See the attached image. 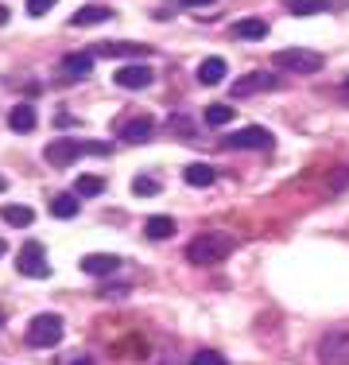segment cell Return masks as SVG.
Returning a JSON list of instances; mask_svg holds the SVG:
<instances>
[{
    "instance_id": "6da1fadb",
    "label": "cell",
    "mask_w": 349,
    "mask_h": 365,
    "mask_svg": "<svg viewBox=\"0 0 349 365\" xmlns=\"http://www.w3.org/2000/svg\"><path fill=\"white\" fill-rule=\"evenodd\" d=\"M233 245H237V241H233L229 233L209 230V233H202V237H194L187 245V260L190 264H222V260L233 253Z\"/></svg>"
},
{
    "instance_id": "7a4b0ae2",
    "label": "cell",
    "mask_w": 349,
    "mask_h": 365,
    "mask_svg": "<svg viewBox=\"0 0 349 365\" xmlns=\"http://www.w3.org/2000/svg\"><path fill=\"white\" fill-rule=\"evenodd\" d=\"M272 66L276 71H287V74H318L322 55L318 51H307V47H283L272 55Z\"/></svg>"
},
{
    "instance_id": "3957f363",
    "label": "cell",
    "mask_w": 349,
    "mask_h": 365,
    "mask_svg": "<svg viewBox=\"0 0 349 365\" xmlns=\"http://www.w3.org/2000/svg\"><path fill=\"white\" fill-rule=\"evenodd\" d=\"M63 342V319L58 315H35L28 323V346H39V350H51V346Z\"/></svg>"
},
{
    "instance_id": "277c9868",
    "label": "cell",
    "mask_w": 349,
    "mask_h": 365,
    "mask_svg": "<svg viewBox=\"0 0 349 365\" xmlns=\"http://www.w3.org/2000/svg\"><path fill=\"white\" fill-rule=\"evenodd\" d=\"M318 361L322 365H349V327L330 330L318 338Z\"/></svg>"
},
{
    "instance_id": "5b68a950",
    "label": "cell",
    "mask_w": 349,
    "mask_h": 365,
    "mask_svg": "<svg viewBox=\"0 0 349 365\" xmlns=\"http://www.w3.org/2000/svg\"><path fill=\"white\" fill-rule=\"evenodd\" d=\"M16 268H20V276H28V280H47V276H51V260H47V253H43L39 241H28V245L20 249Z\"/></svg>"
},
{
    "instance_id": "8992f818",
    "label": "cell",
    "mask_w": 349,
    "mask_h": 365,
    "mask_svg": "<svg viewBox=\"0 0 349 365\" xmlns=\"http://www.w3.org/2000/svg\"><path fill=\"white\" fill-rule=\"evenodd\" d=\"M82 152H85L82 140H74V136H58V140H51L47 148H43V160H47L51 168H66V163H74Z\"/></svg>"
},
{
    "instance_id": "52a82bcc",
    "label": "cell",
    "mask_w": 349,
    "mask_h": 365,
    "mask_svg": "<svg viewBox=\"0 0 349 365\" xmlns=\"http://www.w3.org/2000/svg\"><path fill=\"white\" fill-rule=\"evenodd\" d=\"M276 86H279L276 74L256 71V74H244V78L233 82V98H249V93H260V90H276Z\"/></svg>"
},
{
    "instance_id": "ba28073f",
    "label": "cell",
    "mask_w": 349,
    "mask_h": 365,
    "mask_svg": "<svg viewBox=\"0 0 349 365\" xmlns=\"http://www.w3.org/2000/svg\"><path fill=\"white\" fill-rule=\"evenodd\" d=\"M113 82H117L120 90H144V86H152V71H147L144 63H128L113 74Z\"/></svg>"
},
{
    "instance_id": "9c48e42d",
    "label": "cell",
    "mask_w": 349,
    "mask_h": 365,
    "mask_svg": "<svg viewBox=\"0 0 349 365\" xmlns=\"http://www.w3.org/2000/svg\"><path fill=\"white\" fill-rule=\"evenodd\" d=\"M225 144L229 148H272V133L260 128V125H249V128H237Z\"/></svg>"
},
{
    "instance_id": "30bf717a",
    "label": "cell",
    "mask_w": 349,
    "mask_h": 365,
    "mask_svg": "<svg viewBox=\"0 0 349 365\" xmlns=\"http://www.w3.org/2000/svg\"><path fill=\"white\" fill-rule=\"evenodd\" d=\"M78 264H82L85 276H113L120 268V257H113V253H90V257L78 260Z\"/></svg>"
},
{
    "instance_id": "8fae6325",
    "label": "cell",
    "mask_w": 349,
    "mask_h": 365,
    "mask_svg": "<svg viewBox=\"0 0 349 365\" xmlns=\"http://www.w3.org/2000/svg\"><path fill=\"white\" fill-rule=\"evenodd\" d=\"M113 16V8H105V4H85V8H78L74 16H70V28H93V24H105Z\"/></svg>"
},
{
    "instance_id": "7c38bea8",
    "label": "cell",
    "mask_w": 349,
    "mask_h": 365,
    "mask_svg": "<svg viewBox=\"0 0 349 365\" xmlns=\"http://www.w3.org/2000/svg\"><path fill=\"white\" fill-rule=\"evenodd\" d=\"M98 51L109 58H147L152 55V47H144V43H101Z\"/></svg>"
},
{
    "instance_id": "4fadbf2b",
    "label": "cell",
    "mask_w": 349,
    "mask_h": 365,
    "mask_svg": "<svg viewBox=\"0 0 349 365\" xmlns=\"http://www.w3.org/2000/svg\"><path fill=\"white\" fill-rule=\"evenodd\" d=\"M152 133H155V120H152V117H136V120H128V125L120 128V136H125L128 144H144V140H152Z\"/></svg>"
},
{
    "instance_id": "5bb4252c",
    "label": "cell",
    "mask_w": 349,
    "mask_h": 365,
    "mask_svg": "<svg viewBox=\"0 0 349 365\" xmlns=\"http://www.w3.org/2000/svg\"><path fill=\"white\" fill-rule=\"evenodd\" d=\"M225 78V58H202V66H198V82L202 86H217Z\"/></svg>"
},
{
    "instance_id": "9a60e30c",
    "label": "cell",
    "mask_w": 349,
    "mask_h": 365,
    "mask_svg": "<svg viewBox=\"0 0 349 365\" xmlns=\"http://www.w3.org/2000/svg\"><path fill=\"white\" fill-rule=\"evenodd\" d=\"M90 71H93V55H82V51H78V55L63 58V74L66 78H85Z\"/></svg>"
},
{
    "instance_id": "2e32d148",
    "label": "cell",
    "mask_w": 349,
    "mask_h": 365,
    "mask_svg": "<svg viewBox=\"0 0 349 365\" xmlns=\"http://www.w3.org/2000/svg\"><path fill=\"white\" fill-rule=\"evenodd\" d=\"M182 179H187L190 187H209V182L217 179V171L209 168V163H187V171H182Z\"/></svg>"
},
{
    "instance_id": "e0dca14e",
    "label": "cell",
    "mask_w": 349,
    "mask_h": 365,
    "mask_svg": "<svg viewBox=\"0 0 349 365\" xmlns=\"http://www.w3.org/2000/svg\"><path fill=\"white\" fill-rule=\"evenodd\" d=\"M283 8L291 16H318V12H330V0H283Z\"/></svg>"
},
{
    "instance_id": "ac0fdd59",
    "label": "cell",
    "mask_w": 349,
    "mask_h": 365,
    "mask_svg": "<svg viewBox=\"0 0 349 365\" xmlns=\"http://www.w3.org/2000/svg\"><path fill=\"white\" fill-rule=\"evenodd\" d=\"M8 125H12L16 133H31V128H35V109L24 106V101H20V106H12V113H8Z\"/></svg>"
},
{
    "instance_id": "d6986e66",
    "label": "cell",
    "mask_w": 349,
    "mask_h": 365,
    "mask_svg": "<svg viewBox=\"0 0 349 365\" xmlns=\"http://www.w3.org/2000/svg\"><path fill=\"white\" fill-rule=\"evenodd\" d=\"M144 233H147L152 241H167L171 233H174V218H167V214H155V218H147Z\"/></svg>"
},
{
    "instance_id": "ffe728a7",
    "label": "cell",
    "mask_w": 349,
    "mask_h": 365,
    "mask_svg": "<svg viewBox=\"0 0 349 365\" xmlns=\"http://www.w3.org/2000/svg\"><path fill=\"white\" fill-rule=\"evenodd\" d=\"M105 190V179L101 175H78L74 179V195L78 198H93V195H101Z\"/></svg>"
},
{
    "instance_id": "44dd1931",
    "label": "cell",
    "mask_w": 349,
    "mask_h": 365,
    "mask_svg": "<svg viewBox=\"0 0 349 365\" xmlns=\"http://www.w3.org/2000/svg\"><path fill=\"white\" fill-rule=\"evenodd\" d=\"M233 36H237V39H264L268 36V24L264 20H237Z\"/></svg>"
},
{
    "instance_id": "7402d4cb",
    "label": "cell",
    "mask_w": 349,
    "mask_h": 365,
    "mask_svg": "<svg viewBox=\"0 0 349 365\" xmlns=\"http://www.w3.org/2000/svg\"><path fill=\"white\" fill-rule=\"evenodd\" d=\"M51 214H55V218H74V214H78V198L74 195H55V198H51Z\"/></svg>"
},
{
    "instance_id": "603a6c76",
    "label": "cell",
    "mask_w": 349,
    "mask_h": 365,
    "mask_svg": "<svg viewBox=\"0 0 349 365\" xmlns=\"http://www.w3.org/2000/svg\"><path fill=\"white\" fill-rule=\"evenodd\" d=\"M0 218H4L8 225H31V206H4V210H0Z\"/></svg>"
},
{
    "instance_id": "cb8c5ba5",
    "label": "cell",
    "mask_w": 349,
    "mask_h": 365,
    "mask_svg": "<svg viewBox=\"0 0 349 365\" xmlns=\"http://www.w3.org/2000/svg\"><path fill=\"white\" fill-rule=\"evenodd\" d=\"M233 120V106H209L206 109V125L209 128H222V125H229Z\"/></svg>"
},
{
    "instance_id": "d4e9b609",
    "label": "cell",
    "mask_w": 349,
    "mask_h": 365,
    "mask_svg": "<svg viewBox=\"0 0 349 365\" xmlns=\"http://www.w3.org/2000/svg\"><path fill=\"white\" fill-rule=\"evenodd\" d=\"M190 365H229V361H225L217 350H198L194 358H190Z\"/></svg>"
},
{
    "instance_id": "484cf974",
    "label": "cell",
    "mask_w": 349,
    "mask_h": 365,
    "mask_svg": "<svg viewBox=\"0 0 349 365\" xmlns=\"http://www.w3.org/2000/svg\"><path fill=\"white\" fill-rule=\"evenodd\" d=\"M55 4H58V0H28V12L31 16H47Z\"/></svg>"
},
{
    "instance_id": "4316f807",
    "label": "cell",
    "mask_w": 349,
    "mask_h": 365,
    "mask_svg": "<svg viewBox=\"0 0 349 365\" xmlns=\"http://www.w3.org/2000/svg\"><path fill=\"white\" fill-rule=\"evenodd\" d=\"M132 190H136V195H155V190H160V182H155V179H144V175H140V179L132 182Z\"/></svg>"
},
{
    "instance_id": "83f0119b",
    "label": "cell",
    "mask_w": 349,
    "mask_h": 365,
    "mask_svg": "<svg viewBox=\"0 0 349 365\" xmlns=\"http://www.w3.org/2000/svg\"><path fill=\"white\" fill-rule=\"evenodd\" d=\"M187 8H206V4H214V0H182Z\"/></svg>"
},
{
    "instance_id": "f1b7e54d",
    "label": "cell",
    "mask_w": 349,
    "mask_h": 365,
    "mask_svg": "<svg viewBox=\"0 0 349 365\" xmlns=\"http://www.w3.org/2000/svg\"><path fill=\"white\" fill-rule=\"evenodd\" d=\"M4 24H8V8L0 4V28H4Z\"/></svg>"
},
{
    "instance_id": "f546056e",
    "label": "cell",
    "mask_w": 349,
    "mask_h": 365,
    "mask_svg": "<svg viewBox=\"0 0 349 365\" xmlns=\"http://www.w3.org/2000/svg\"><path fill=\"white\" fill-rule=\"evenodd\" d=\"M0 190H8V179L4 175H0Z\"/></svg>"
},
{
    "instance_id": "4dcf8cb0",
    "label": "cell",
    "mask_w": 349,
    "mask_h": 365,
    "mask_svg": "<svg viewBox=\"0 0 349 365\" xmlns=\"http://www.w3.org/2000/svg\"><path fill=\"white\" fill-rule=\"evenodd\" d=\"M74 365H93V361H90V358H82V361H74Z\"/></svg>"
},
{
    "instance_id": "1f68e13d",
    "label": "cell",
    "mask_w": 349,
    "mask_h": 365,
    "mask_svg": "<svg viewBox=\"0 0 349 365\" xmlns=\"http://www.w3.org/2000/svg\"><path fill=\"white\" fill-rule=\"evenodd\" d=\"M4 249H8V245H4V241H0V257H4Z\"/></svg>"
},
{
    "instance_id": "d6a6232c",
    "label": "cell",
    "mask_w": 349,
    "mask_h": 365,
    "mask_svg": "<svg viewBox=\"0 0 349 365\" xmlns=\"http://www.w3.org/2000/svg\"><path fill=\"white\" fill-rule=\"evenodd\" d=\"M0 327H4V311H0Z\"/></svg>"
},
{
    "instance_id": "836d02e7",
    "label": "cell",
    "mask_w": 349,
    "mask_h": 365,
    "mask_svg": "<svg viewBox=\"0 0 349 365\" xmlns=\"http://www.w3.org/2000/svg\"><path fill=\"white\" fill-rule=\"evenodd\" d=\"M345 90H349V82H345Z\"/></svg>"
}]
</instances>
